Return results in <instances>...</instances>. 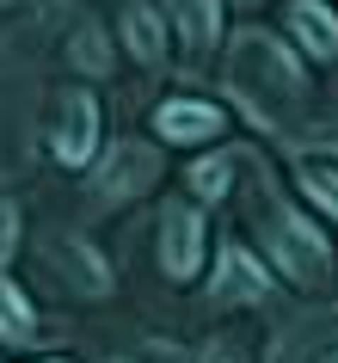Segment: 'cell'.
<instances>
[{
  "mask_svg": "<svg viewBox=\"0 0 338 363\" xmlns=\"http://www.w3.org/2000/svg\"><path fill=\"white\" fill-rule=\"evenodd\" d=\"M289 31L301 38L308 56H326V62L338 56V13H326L320 0H295L289 6Z\"/></svg>",
  "mask_w": 338,
  "mask_h": 363,
  "instance_id": "5",
  "label": "cell"
},
{
  "mask_svg": "<svg viewBox=\"0 0 338 363\" xmlns=\"http://www.w3.org/2000/svg\"><path fill=\"white\" fill-rule=\"evenodd\" d=\"M326 363H338V351H332V357H326Z\"/></svg>",
  "mask_w": 338,
  "mask_h": 363,
  "instance_id": "14",
  "label": "cell"
},
{
  "mask_svg": "<svg viewBox=\"0 0 338 363\" xmlns=\"http://www.w3.org/2000/svg\"><path fill=\"white\" fill-rule=\"evenodd\" d=\"M271 247H277L283 271H289L301 289H326V284H332V247H326V234H320L308 216L277 210V222H271Z\"/></svg>",
  "mask_w": 338,
  "mask_h": 363,
  "instance_id": "1",
  "label": "cell"
},
{
  "mask_svg": "<svg viewBox=\"0 0 338 363\" xmlns=\"http://www.w3.org/2000/svg\"><path fill=\"white\" fill-rule=\"evenodd\" d=\"M264 289H271V277H264V265L252 259V252L227 247V252H222V296H234V302H259Z\"/></svg>",
  "mask_w": 338,
  "mask_h": 363,
  "instance_id": "6",
  "label": "cell"
},
{
  "mask_svg": "<svg viewBox=\"0 0 338 363\" xmlns=\"http://www.w3.org/2000/svg\"><path fill=\"white\" fill-rule=\"evenodd\" d=\"M179 31L191 38V50L215 43V0H179Z\"/></svg>",
  "mask_w": 338,
  "mask_h": 363,
  "instance_id": "9",
  "label": "cell"
},
{
  "mask_svg": "<svg viewBox=\"0 0 338 363\" xmlns=\"http://www.w3.org/2000/svg\"><path fill=\"white\" fill-rule=\"evenodd\" d=\"M154 123H160L167 142H209V135L222 130V111L203 105V99H172V105H160Z\"/></svg>",
  "mask_w": 338,
  "mask_h": 363,
  "instance_id": "4",
  "label": "cell"
},
{
  "mask_svg": "<svg viewBox=\"0 0 338 363\" xmlns=\"http://www.w3.org/2000/svg\"><path fill=\"white\" fill-rule=\"evenodd\" d=\"M227 179H234V167H227V160H203V167L191 172V185H197L203 197H222V191H227Z\"/></svg>",
  "mask_w": 338,
  "mask_h": 363,
  "instance_id": "12",
  "label": "cell"
},
{
  "mask_svg": "<svg viewBox=\"0 0 338 363\" xmlns=\"http://www.w3.org/2000/svg\"><path fill=\"white\" fill-rule=\"evenodd\" d=\"M56 363H62V357H56Z\"/></svg>",
  "mask_w": 338,
  "mask_h": 363,
  "instance_id": "15",
  "label": "cell"
},
{
  "mask_svg": "<svg viewBox=\"0 0 338 363\" xmlns=\"http://www.w3.org/2000/svg\"><path fill=\"white\" fill-rule=\"evenodd\" d=\"M0 339H31V308L6 277H0Z\"/></svg>",
  "mask_w": 338,
  "mask_h": 363,
  "instance_id": "10",
  "label": "cell"
},
{
  "mask_svg": "<svg viewBox=\"0 0 338 363\" xmlns=\"http://www.w3.org/2000/svg\"><path fill=\"white\" fill-rule=\"evenodd\" d=\"M74 62H80V68H93V74L105 68V43H98V31H93V25L80 31V43H74Z\"/></svg>",
  "mask_w": 338,
  "mask_h": 363,
  "instance_id": "13",
  "label": "cell"
},
{
  "mask_svg": "<svg viewBox=\"0 0 338 363\" xmlns=\"http://www.w3.org/2000/svg\"><path fill=\"white\" fill-rule=\"evenodd\" d=\"M123 38H130L135 62H160V56H167V43H160V19H154L148 6H130V13H123Z\"/></svg>",
  "mask_w": 338,
  "mask_h": 363,
  "instance_id": "7",
  "label": "cell"
},
{
  "mask_svg": "<svg viewBox=\"0 0 338 363\" xmlns=\"http://www.w3.org/2000/svg\"><path fill=\"white\" fill-rule=\"evenodd\" d=\"M148 172H154V160H148V154H135V148H117L111 172H105V185H111V191H135L130 179H148Z\"/></svg>",
  "mask_w": 338,
  "mask_h": 363,
  "instance_id": "11",
  "label": "cell"
},
{
  "mask_svg": "<svg viewBox=\"0 0 338 363\" xmlns=\"http://www.w3.org/2000/svg\"><path fill=\"white\" fill-rule=\"evenodd\" d=\"M295 179H301V191H308L320 210L338 222V160H301Z\"/></svg>",
  "mask_w": 338,
  "mask_h": 363,
  "instance_id": "8",
  "label": "cell"
},
{
  "mask_svg": "<svg viewBox=\"0 0 338 363\" xmlns=\"http://www.w3.org/2000/svg\"><path fill=\"white\" fill-rule=\"evenodd\" d=\"M160 265H167V277H197V265H203V216L185 210V203H172L167 216H160Z\"/></svg>",
  "mask_w": 338,
  "mask_h": 363,
  "instance_id": "2",
  "label": "cell"
},
{
  "mask_svg": "<svg viewBox=\"0 0 338 363\" xmlns=\"http://www.w3.org/2000/svg\"><path fill=\"white\" fill-rule=\"evenodd\" d=\"M93 148H98V105H93V93H68L62 99V123H56V160L86 167Z\"/></svg>",
  "mask_w": 338,
  "mask_h": 363,
  "instance_id": "3",
  "label": "cell"
}]
</instances>
